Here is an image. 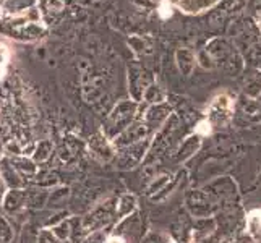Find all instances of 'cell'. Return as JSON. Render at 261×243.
Returning <instances> with one entry per match:
<instances>
[{
	"label": "cell",
	"mask_w": 261,
	"mask_h": 243,
	"mask_svg": "<svg viewBox=\"0 0 261 243\" xmlns=\"http://www.w3.org/2000/svg\"><path fill=\"white\" fill-rule=\"evenodd\" d=\"M216 0H178V9L187 13H200L214 5Z\"/></svg>",
	"instance_id": "cell-1"
},
{
	"label": "cell",
	"mask_w": 261,
	"mask_h": 243,
	"mask_svg": "<svg viewBox=\"0 0 261 243\" xmlns=\"http://www.w3.org/2000/svg\"><path fill=\"white\" fill-rule=\"evenodd\" d=\"M177 59L180 60L178 62V65H180L182 70L185 72H190V68H191V62H193V55H191L190 51H187V49H182V51H178L177 52Z\"/></svg>",
	"instance_id": "cell-2"
},
{
	"label": "cell",
	"mask_w": 261,
	"mask_h": 243,
	"mask_svg": "<svg viewBox=\"0 0 261 243\" xmlns=\"http://www.w3.org/2000/svg\"><path fill=\"white\" fill-rule=\"evenodd\" d=\"M44 4H46V9L49 10L51 13H57V12H62L64 10V0H44Z\"/></svg>",
	"instance_id": "cell-3"
},
{
	"label": "cell",
	"mask_w": 261,
	"mask_h": 243,
	"mask_svg": "<svg viewBox=\"0 0 261 243\" xmlns=\"http://www.w3.org/2000/svg\"><path fill=\"white\" fill-rule=\"evenodd\" d=\"M261 225V211H253L248 217V227L251 232H255L256 228Z\"/></svg>",
	"instance_id": "cell-4"
},
{
	"label": "cell",
	"mask_w": 261,
	"mask_h": 243,
	"mask_svg": "<svg viewBox=\"0 0 261 243\" xmlns=\"http://www.w3.org/2000/svg\"><path fill=\"white\" fill-rule=\"evenodd\" d=\"M196 131L198 133H203V135H208L209 131H211V125H209V122L206 120V122H201L200 125H198V128H196Z\"/></svg>",
	"instance_id": "cell-5"
},
{
	"label": "cell",
	"mask_w": 261,
	"mask_h": 243,
	"mask_svg": "<svg viewBox=\"0 0 261 243\" xmlns=\"http://www.w3.org/2000/svg\"><path fill=\"white\" fill-rule=\"evenodd\" d=\"M107 243H123V240L122 238H111Z\"/></svg>",
	"instance_id": "cell-6"
},
{
	"label": "cell",
	"mask_w": 261,
	"mask_h": 243,
	"mask_svg": "<svg viewBox=\"0 0 261 243\" xmlns=\"http://www.w3.org/2000/svg\"><path fill=\"white\" fill-rule=\"evenodd\" d=\"M2 76H4V68L0 67V78H2Z\"/></svg>",
	"instance_id": "cell-7"
}]
</instances>
